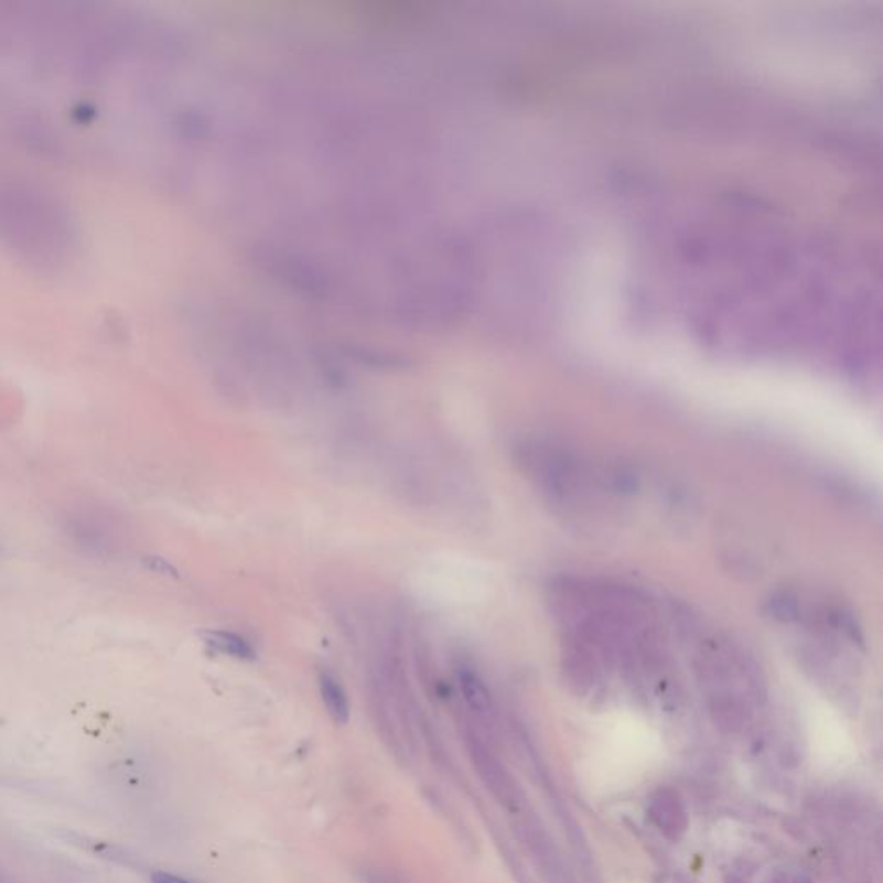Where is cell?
<instances>
[{"instance_id": "52a82bcc", "label": "cell", "mask_w": 883, "mask_h": 883, "mask_svg": "<svg viewBox=\"0 0 883 883\" xmlns=\"http://www.w3.org/2000/svg\"><path fill=\"white\" fill-rule=\"evenodd\" d=\"M365 882L366 883H406L405 880H400L399 876L392 875V873L378 872V870H371V872H365Z\"/></svg>"}, {"instance_id": "3957f363", "label": "cell", "mask_w": 883, "mask_h": 883, "mask_svg": "<svg viewBox=\"0 0 883 883\" xmlns=\"http://www.w3.org/2000/svg\"><path fill=\"white\" fill-rule=\"evenodd\" d=\"M653 818L666 836L678 837L687 827V816L680 800L670 793H661L654 799Z\"/></svg>"}, {"instance_id": "277c9868", "label": "cell", "mask_w": 883, "mask_h": 883, "mask_svg": "<svg viewBox=\"0 0 883 883\" xmlns=\"http://www.w3.org/2000/svg\"><path fill=\"white\" fill-rule=\"evenodd\" d=\"M317 686H320L321 699H323V704H325L330 718L337 725H345L351 718V706L341 681L333 677L330 671H321L320 677H317Z\"/></svg>"}, {"instance_id": "7a4b0ae2", "label": "cell", "mask_w": 883, "mask_h": 883, "mask_svg": "<svg viewBox=\"0 0 883 883\" xmlns=\"http://www.w3.org/2000/svg\"><path fill=\"white\" fill-rule=\"evenodd\" d=\"M457 681H460L464 701L472 708L473 713L478 714L480 718H491L494 714V701L478 674L467 666H460Z\"/></svg>"}, {"instance_id": "8992f818", "label": "cell", "mask_w": 883, "mask_h": 883, "mask_svg": "<svg viewBox=\"0 0 883 883\" xmlns=\"http://www.w3.org/2000/svg\"><path fill=\"white\" fill-rule=\"evenodd\" d=\"M143 564H146V568H149V570L154 571V573L164 574V577H179L176 568L168 563L166 559L151 556V558L143 559Z\"/></svg>"}, {"instance_id": "5b68a950", "label": "cell", "mask_w": 883, "mask_h": 883, "mask_svg": "<svg viewBox=\"0 0 883 883\" xmlns=\"http://www.w3.org/2000/svg\"><path fill=\"white\" fill-rule=\"evenodd\" d=\"M204 644L216 653L225 654L240 661H252L256 658L250 642L234 632L207 631L201 634Z\"/></svg>"}, {"instance_id": "6da1fadb", "label": "cell", "mask_w": 883, "mask_h": 883, "mask_svg": "<svg viewBox=\"0 0 883 883\" xmlns=\"http://www.w3.org/2000/svg\"><path fill=\"white\" fill-rule=\"evenodd\" d=\"M467 749L472 754L473 765L488 790L507 808L515 809L519 805V790L500 761L475 735L467 737Z\"/></svg>"}, {"instance_id": "ba28073f", "label": "cell", "mask_w": 883, "mask_h": 883, "mask_svg": "<svg viewBox=\"0 0 883 883\" xmlns=\"http://www.w3.org/2000/svg\"><path fill=\"white\" fill-rule=\"evenodd\" d=\"M151 883H192L189 880L182 879L179 875H171V873L166 872H155L154 875L151 876Z\"/></svg>"}]
</instances>
